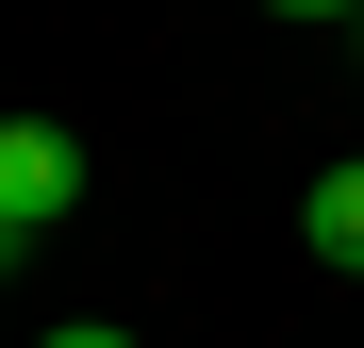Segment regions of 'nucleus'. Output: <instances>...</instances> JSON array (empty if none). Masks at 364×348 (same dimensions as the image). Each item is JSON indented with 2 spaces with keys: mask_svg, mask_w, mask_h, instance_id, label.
I'll return each mask as SVG.
<instances>
[{
  "mask_svg": "<svg viewBox=\"0 0 364 348\" xmlns=\"http://www.w3.org/2000/svg\"><path fill=\"white\" fill-rule=\"evenodd\" d=\"M67 199H83V149L50 116H0V232H50Z\"/></svg>",
  "mask_w": 364,
  "mask_h": 348,
  "instance_id": "1",
  "label": "nucleus"
},
{
  "mask_svg": "<svg viewBox=\"0 0 364 348\" xmlns=\"http://www.w3.org/2000/svg\"><path fill=\"white\" fill-rule=\"evenodd\" d=\"M298 232H315V265H348V282H364V166H315Z\"/></svg>",
  "mask_w": 364,
  "mask_h": 348,
  "instance_id": "2",
  "label": "nucleus"
},
{
  "mask_svg": "<svg viewBox=\"0 0 364 348\" xmlns=\"http://www.w3.org/2000/svg\"><path fill=\"white\" fill-rule=\"evenodd\" d=\"M265 17H331V33H348V17H364V0H265Z\"/></svg>",
  "mask_w": 364,
  "mask_h": 348,
  "instance_id": "3",
  "label": "nucleus"
},
{
  "mask_svg": "<svg viewBox=\"0 0 364 348\" xmlns=\"http://www.w3.org/2000/svg\"><path fill=\"white\" fill-rule=\"evenodd\" d=\"M33 348H133V332H33Z\"/></svg>",
  "mask_w": 364,
  "mask_h": 348,
  "instance_id": "4",
  "label": "nucleus"
},
{
  "mask_svg": "<svg viewBox=\"0 0 364 348\" xmlns=\"http://www.w3.org/2000/svg\"><path fill=\"white\" fill-rule=\"evenodd\" d=\"M348 33H364V17H348Z\"/></svg>",
  "mask_w": 364,
  "mask_h": 348,
  "instance_id": "5",
  "label": "nucleus"
}]
</instances>
